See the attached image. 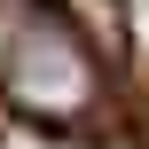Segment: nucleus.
Returning <instances> with one entry per match:
<instances>
[{"mask_svg":"<svg viewBox=\"0 0 149 149\" xmlns=\"http://www.w3.org/2000/svg\"><path fill=\"white\" fill-rule=\"evenodd\" d=\"M0 86L24 118H79L94 110V55L86 39L55 16V8H31V0H8V31H0Z\"/></svg>","mask_w":149,"mask_h":149,"instance_id":"1","label":"nucleus"}]
</instances>
